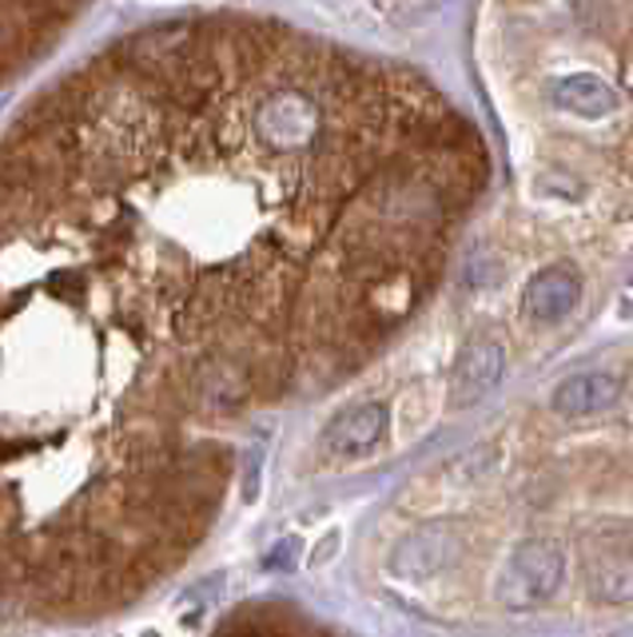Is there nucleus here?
I'll return each instance as SVG.
<instances>
[{"instance_id": "obj_6", "label": "nucleus", "mask_w": 633, "mask_h": 637, "mask_svg": "<svg viewBox=\"0 0 633 637\" xmlns=\"http://www.w3.org/2000/svg\"><path fill=\"white\" fill-rule=\"evenodd\" d=\"M578 295L581 283L570 267H546V272H538L526 283L522 307H526V319H534L538 327H558L574 315Z\"/></svg>"}, {"instance_id": "obj_3", "label": "nucleus", "mask_w": 633, "mask_h": 637, "mask_svg": "<svg viewBox=\"0 0 633 637\" xmlns=\"http://www.w3.org/2000/svg\"><path fill=\"white\" fill-rule=\"evenodd\" d=\"M386 422H391V410L386 403L371 398V403H359V407H347L343 415H335L327 422L319 439V450L327 459H363L371 454L386 435Z\"/></svg>"}, {"instance_id": "obj_2", "label": "nucleus", "mask_w": 633, "mask_h": 637, "mask_svg": "<svg viewBox=\"0 0 633 637\" xmlns=\"http://www.w3.org/2000/svg\"><path fill=\"white\" fill-rule=\"evenodd\" d=\"M506 375V347L499 339H470L450 366V407H474Z\"/></svg>"}, {"instance_id": "obj_1", "label": "nucleus", "mask_w": 633, "mask_h": 637, "mask_svg": "<svg viewBox=\"0 0 633 637\" xmlns=\"http://www.w3.org/2000/svg\"><path fill=\"white\" fill-rule=\"evenodd\" d=\"M566 578V554L550 538H526L506 558V570L499 578V602L506 609H534L558 594Z\"/></svg>"}, {"instance_id": "obj_8", "label": "nucleus", "mask_w": 633, "mask_h": 637, "mask_svg": "<svg viewBox=\"0 0 633 637\" xmlns=\"http://www.w3.org/2000/svg\"><path fill=\"white\" fill-rule=\"evenodd\" d=\"M554 100H558V108H566V112L574 116H586V120H602V116H610L613 108H618V96H613L610 84L586 73L561 80L558 88H554Z\"/></svg>"}, {"instance_id": "obj_9", "label": "nucleus", "mask_w": 633, "mask_h": 637, "mask_svg": "<svg viewBox=\"0 0 633 637\" xmlns=\"http://www.w3.org/2000/svg\"><path fill=\"white\" fill-rule=\"evenodd\" d=\"M295 550H299V542H295V538H291V542H280V546H275V554L263 558V565H268V570H287V565L295 562Z\"/></svg>"}, {"instance_id": "obj_5", "label": "nucleus", "mask_w": 633, "mask_h": 637, "mask_svg": "<svg viewBox=\"0 0 633 637\" xmlns=\"http://www.w3.org/2000/svg\"><path fill=\"white\" fill-rule=\"evenodd\" d=\"M455 530L443 523H426L418 530H411L403 542L391 550V562L386 570L399 578V582H426V578H435L443 565L455 558Z\"/></svg>"}, {"instance_id": "obj_10", "label": "nucleus", "mask_w": 633, "mask_h": 637, "mask_svg": "<svg viewBox=\"0 0 633 637\" xmlns=\"http://www.w3.org/2000/svg\"><path fill=\"white\" fill-rule=\"evenodd\" d=\"M339 538H343V534L339 530H331L327 534V538H323L319 546H315V554H312V565H327L335 558V546H339Z\"/></svg>"}, {"instance_id": "obj_7", "label": "nucleus", "mask_w": 633, "mask_h": 637, "mask_svg": "<svg viewBox=\"0 0 633 637\" xmlns=\"http://www.w3.org/2000/svg\"><path fill=\"white\" fill-rule=\"evenodd\" d=\"M613 398H618V378L610 371H578L554 387L550 410L558 418H590L613 407Z\"/></svg>"}, {"instance_id": "obj_4", "label": "nucleus", "mask_w": 633, "mask_h": 637, "mask_svg": "<svg viewBox=\"0 0 633 637\" xmlns=\"http://www.w3.org/2000/svg\"><path fill=\"white\" fill-rule=\"evenodd\" d=\"M255 132L271 147H299L319 132V105L303 92H275L255 112Z\"/></svg>"}]
</instances>
